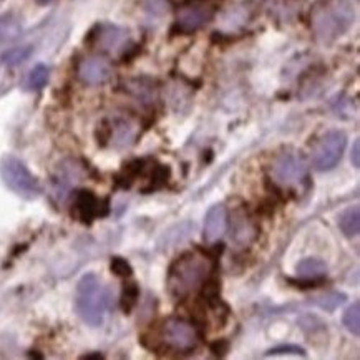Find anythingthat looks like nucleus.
<instances>
[{
  "mask_svg": "<svg viewBox=\"0 0 360 360\" xmlns=\"http://www.w3.org/2000/svg\"><path fill=\"white\" fill-rule=\"evenodd\" d=\"M218 262L207 259L196 249L184 251L172 262L166 276V285L174 301H184L189 294L200 289L205 279L216 269Z\"/></svg>",
  "mask_w": 360,
  "mask_h": 360,
  "instance_id": "obj_1",
  "label": "nucleus"
},
{
  "mask_svg": "<svg viewBox=\"0 0 360 360\" xmlns=\"http://www.w3.org/2000/svg\"><path fill=\"white\" fill-rule=\"evenodd\" d=\"M110 306V292L95 274H85L77 285L75 309L83 322L91 327L103 324Z\"/></svg>",
  "mask_w": 360,
  "mask_h": 360,
  "instance_id": "obj_2",
  "label": "nucleus"
},
{
  "mask_svg": "<svg viewBox=\"0 0 360 360\" xmlns=\"http://www.w3.org/2000/svg\"><path fill=\"white\" fill-rule=\"evenodd\" d=\"M160 337L161 347L178 355L193 354L198 349V342H200V335H198V330L193 326V322L184 321L176 316H172L163 321Z\"/></svg>",
  "mask_w": 360,
  "mask_h": 360,
  "instance_id": "obj_3",
  "label": "nucleus"
},
{
  "mask_svg": "<svg viewBox=\"0 0 360 360\" xmlns=\"http://www.w3.org/2000/svg\"><path fill=\"white\" fill-rule=\"evenodd\" d=\"M0 178L8 189L22 198H35L40 193V184L29 168L15 156L7 155L0 160Z\"/></svg>",
  "mask_w": 360,
  "mask_h": 360,
  "instance_id": "obj_4",
  "label": "nucleus"
},
{
  "mask_svg": "<svg viewBox=\"0 0 360 360\" xmlns=\"http://www.w3.org/2000/svg\"><path fill=\"white\" fill-rule=\"evenodd\" d=\"M347 135L340 130L327 131L312 148V165L317 172H330L342 160Z\"/></svg>",
  "mask_w": 360,
  "mask_h": 360,
  "instance_id": "obj_5",
  "label": "nucleus"
},
{
  "mask_svg": "<svg viewBox=\"0 0 360 360\" xmlns=\"http://www.w3.org/2000/svg\"><path fill=\"white\" fill-rule=\"evenodd\" d=\"M73 213L75 218L83 224H90L96 218H105L110 213L108 200L100 201L89 189H82L77 193L73 202Z\"/></svg>",
  "mask_w": 360,
  "mask_h": 360,
  "instance_id": "obj_6",
  "label": "nucleus"
},
{
  "mask_svg": "<svg viewBox=\"0 0 360 360\" xmlns=\"http://www.w3.org/2000/svg\"><path fill=\"white\" fill-rule=\"evenodd\" d=\"M213 17V8L206 4L193 2L179 8L176 15V29L184 34L201 29Z\"/></svg>",
  "mask_w": 360,
  "mask_h": 360,
  "instance_id": "obj_7",
  "label": "nucleus"
},
{
  "mask_svg": "<svg viewBox=\"0 0 360 360\" xmlns=\"http://www.w3.org/2000/svg\"><path fill=\"white\" fill-rule=\"evenodd\" d=\"M274 174L283 183H302L307 179L306 166L292 153H284L276 160Z\"/></svg>",
  "mask_w": 360,
  "mask_h": 360,
  "instance_id": "obj_8",
  "label": "nucleus"
},
{
  "mask_svg": "<svg viewBox=\"0 0 360 360\" xmlns=\"http://www.w3.org/2000/svg\"><path fill=\"white\" fill-rule=\"evenodd\" d=\"M228 229V211L223 205H214L207 210L205 216V229L202 238L207 243H214L223 236Z\"/></svg>",
  "mask_w": 360,
  "mask_h": 360,
  "instance_id": "obj_9",
  "label": "nucleus"
},
{
  "mask_svg": "<svg viewBox=\"0 0 360 360\" xmlns=\"http://www.w3.org/2000/svg\"><path fill=\"white\" fill-rule=\"evenodd\" d=\"M110 73H112L110 63L101 57L85 58L78 67V75L89 85H100V83L107 82Z\"/></svg>",
  "mask_w": 360,
  "mask_h": 360,
  "instance_id": "obj_10",
  "label": "nucleus"
},
{
  "mask_svg": "<svg viewBox=\"0 0 360 360\" xmlns=\"http://www.w3.org/2000/svg\"><path fill=\"white\" fill-rule=\"evenodd\" d=\"M231 228H233L234 241L241 244V246H246V244L252 243L254 239L259 236V226L254 223L243 211H238V213L233 214Z\"/></svg>",
  "mask_w": 360,
  "mask_h": 360,
  "instance_id": "obj_11",
  "label": "nucleus"
},
{
  "mask_svg": "<svg viewBox=\"0 0 360 360\" xmlns=\"http://www.w3.org/2000/svg\"><path fill=\"white\" fill-rule=\"evenodd\" d=\"M96 40H98L100 47L108 50V52H117L122 47H124V44L128 41V34L120 27H103L96 35Z\"/></svg>",
  "mask_w": 360,
  "mask_h": 360,
  "instance_id": "obj_12",
  "label": "nucleus"
},
{
  "mask_svg": "<svg viewBox=\"0 0 360 360\" xmlns=\"http://www.w3.org/2000/svg\"><path fill=\"white\" fill-rule=\"evenodd\" d=\"M148 161H150L148 158H135V160L127 161V163L123 165L122 173L117 176L118 186H122L123 189L131 188V184L135 183V179L145 173Z\"/></svg>",
  "mask_w": 360,
  "mask_h": 360,
  "instance_id": "obj_13",
  "label": "nucleus"
},
{
  "mask_svg": "<svg viewBox=\"0 0 360 360\" xmlns=\"http://www.w3.org/2000/svg\"><path fill=\"white\" fill-rule=\"evenodd\" d=\"M200 299L210 309H214L221 302V281L214 271L200 285Z\"/></svg>",
  "mask_w": 360,
  "mask_h": 360,
  "instance_id": "obj_14",
  "label": "nucleus"
},
{
  "mask_svg": "<svg viewBox=\"0 0 360 360\" xmlns=\"http://www.w3.org/2000/svg\"><path fill=\"white\" fill-rule=\"evenodd\" d=\"M337 224H339V229L342 231L345 238L352 239L359 236L360 231V210L359 206H350L347 210L342 211L337 219Z\"/></svg>",
  "mask_w": 360,
  "mask_h": 360,
  "instance_id": "obj_15",
  "label": "nucleus"
},
{
  "mask_svg": "<svg viewBox=\"0 0 360 360\" xmlns=\"http://www.w3.org/2000/svg\"><path fill=\"white\" fill-rule=\"evenodd\" d=\"M297 278L302 279H319L327 276V264L324 261L316 259V257H306L295 266Z\"/></svg>",
  "mask_w": 360,
  "mask_h": 360,
  "instance_id": "obj_16",
  "label": "nucleus"
},
{
  "mask_svg": "<svg viewBox=\"0 0 360 360\" xmlns=\"http://www.w3.org/2000/svg\"><path fill=\"white\" fill-rule=\"evenodd\" d=\"M169 179H172V168H169V165L156 163L155 166H151L150 183H148L146 188H143V193H145V195H150V193H156L160 191V189H165L168 186Z\"/></svg>",
  "mask_w": 360,
  "mask_h": 360,
  "instance_id": "obj_17",
  "label": "nucleus"
},
{
  "mask_svg": "<svg viewBox=\"0 0 360 360\" xmlns=\"http://www.w3.org/2000/svg\"><path fill=\"white\" fill-rule=\"evenodd\" d=\"M49 77H50V72L47 67L37 65L29 72V75H27V78H25L24 86L27 90H32V91L44 89V86L47 85Z\"/></svg>",
  "mask_w": 360,
  "mask_h": 360,
  "instance_id": "obj_18",
  "label": "nucleus"
},
{
  "mask_svg": "<svg viewBox=\"0 0 360 360\" xmlns=\"http://www.w3.org/2000/svg\"><path fill=\"white\" fill-rule=\"evenodd\" d=\"M138 299H140V285L136 283H124L120 306H122L124 314H131L133 309L136 307Z\"/></svg>",
  "mask_w": 360,
  "mask_h": 360,
  "instance_id": "obj_19",
  "label": "nucleus"
},
{
  "mask_svg": "<svg viewBox=\"0 0 360 360\" xmlns=\"http://www.w3.org/2000/svg\"><path fill=\"white\" fill-rule=\"evenodd\" d=\"M342 324L350 334L359 337L360 335V302L355 301L352 306L345 309L342 316Z\"/></svg>",
  "mask_w": 360,
  "mask_h": 360,
  "instance_id": "obj_20",
  "label": "nucleus"
},
{
  "mask_svg": "<svg viewBox=\"0 0 360 360\" xmlns=\"http://www.w3.org/2000/svg\"><path fill=\"white\" fill-rule=\"evenodd\" d=\"M20 35V24L17 18L6 15L0 18V41L13 40Z\"/></svg>",
  "mask_w": 360,
  "mask_h": 360,
  "instance_id": "obj_21",
  "label": "nucleus"
},
{
  "mask_svg": "<svg viewBox=\"0 0 360 360\" xmlns=\"http://www.w3.org/2000/svg\"><path fill=\"white\" fill-rule=\"evenodd\" d=\"M345 299H347V295L342 292H329L326 295H321V297H317L316 301H314V304L319 306L321 309H324V311H335L337 307L342 306Z\"/></svg>",
  "mask_w": 360,
  "mask_h": 360,
  "instance_id": "obj_22",
  "label": "nucleus"
},
{
  "mask_svg": "<svg viewBox=\"0 0 360 360\" xmlns=\"http://www.w3.org/2000/svg\"><path fill=\"white\" fill-rule=\"evenodd\" d=\"M285 283H288L290 288L299 289V290H311L322 288L327 283V278H319V279H302V278H284Z\"/></svg>",
  "mask_w": 360,
  "mask_h": 360,
  "instance_id": "obj_23",
  "label": "nucleus"
},
{
  "mask_svg": "<svg viewBox=\"0 0 360 360\" xmlns=\"http://www.w3.org/2000/svg\"><path fill=\"white\" fill-rule=\"evenodd\" d=\"M110 269L115 276H118V278H131L133 276V267L130 262L127 259H123V257H113L112 262H110Z\"/></svg>",
  "mask_w": 360,
  "mask_h": 360,
  "instance_id": "obj_24",
  "label": "nucleus"
},
{
  "mask_svg": "<svg viewBox=\"0 0 360 360\" xmlns=\"http://www.w3.org/2000/svg\"><path fill=\"white\" fill-rule=\"evenodd\" d=\"M30 55V49L29 47H20V49H13L11 52H7L4 55V62L7 63V65H18V63H22L24 60L29 58Z\"/></svg>",
  "mask_w": 360,
  "mask_h": 360,
  "instance_id": "obj_25",
  "label": "nucleus"
},
{
  "mask_svg": "<svg viewBox=\"0 0 360 360\" xmlns=\"http://www.w3.org/2000/svg\"><path fill=\"white\" fill-rule=\"evenodd\" d=\"M266 355H301V357H306V350L299 345L294 344H288V345H279V347H274L271 350H267Z\"/></svg>",
  "mask_w": 360,
  "mask_h": 360,
  "instance_id": "obj_26",
  "label": "nucleus"
},
{
  "mask_svg": "<svg viewBox=\"0 0 360 360\" xmlns=\"http://www.w3.org/2000/svg\"><path fill=\"white\" fill-rule=\"evenodd\" d=\"M229 349H231V342L228 339H216L210 344L211 354H213L214 357H219V359L226 357V355H228V352H229Z\"/></svg>",
  "mask_w": 360,
  "mask_h": 360,
  "instance_id": "obj_27",
  "label": "nucleus"
},
{
  "mask_svg": "<svg viewBox=\"0 0 360 360\" xmlns=\"http://www.w3.org/2000/svg\"><path fill=\"white\" fill-rule=\"evenodd\" d=\"M350 160H352V165L354 168H360V141L357 140L354 143V148H352V153H350Z\"/></svg>",
  "mask_w": 360,
  "mask_h": 360,
  "instance_id": "obj_28",
  "label": "nucleus"
}]
</instances>
